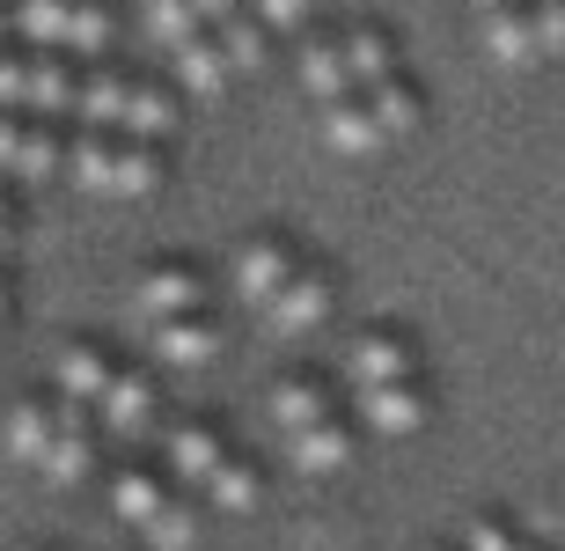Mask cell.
<instances>
[{
    "label": "cell",
    "instance_id": "6da1fadb",
    "mask_svg": "<svg viewBox=\"0 0 565 551\" xmlns=\"http://www.w3.org/2000/svg\"><path fill=\"white\" fill-rule=\"evenodd\" d=\"M74 126H104V133H132V140H177L184 133V88L169 74H140L118 60H88L82 88H74Z\"/></svg>",
    "mask_w": 565,
    "mask_h": 551
},
{
    "label": "cell",
    "instance_id": "7a4b0ae2",
    "mask_svg": "<svg viewBox=\"0 0 565 551\" xmlns=\"http://www.w3.org/2000/svg\"><path fill=\"white\" fill-rule=\"evenodd\" d=\"M88 199H154L169 184V148L162 140H132V133L74 126L66 133V170Z\"/></svg>",
    "mask_w": 565,
    "mask_h": 551
},
{
    "label": "cell",
    "instance_id": "3957f363",
    "mask_svg": "<svg viewBox=\"0 0 565 551\" xmlns=\"http://www.w3.org/2000/svg\"><path fill=\"white\" fill-rule=\"evenodd\" d=\"M22 44H44V52H66V60H110V44L126 30L118 0H8Z\"/></svg>",
    "mask_w": 565,
    "mask_h": 551
},
{
    "label": "cell",
    "instance_id": "277c9868",
    "mask_svg": "<svg viewBox=\"0 0 565 551\" xmlns=\"http://www.w3.org/2000/svg\"><path fill=\"white\" fill-rule=\"evenodd\" d=\"M74 88H82V60L22 44V38L0 44V110H30V118L74 126Z\"/></svg>",
    "mask_w": 565,
    "mask_h": 551
},
{
    "label": "cell",
    "instance_id": "5b68a950",
    "mask_svg": "<svg viewBox=\"0 0 565 551\" xmlns=\"http://www.w3.org/2000/svg\"><path fill=\"white\" fill-rule=\"evenodd\" d=\"M199 309H213L206 265H191V257H154V265H140V279H132V317L140 324L199 317Z\"/></svg>",
    "mask_w": 565,
    "mask_h": 551
},
{
    "label": "cell",
    "instance_id": "8992f818",
    "mask_svg": "<svg viewBox=\"0 0 565 551\" xmlns=\"http://www.w3.org/2000/svg\"><path fill=\"white\" fill-rule=\"evenodd\" d=\"M60 170H66V126L60 118L0 110V177H15V184H52Z\"/></svg>",
    "mask_w": 565,
    "mask_h": 551
},
{
    "label": "cell",
    "instance_id": "52a82bcc",
    "mask_svg": "<svg viewBox=\"0 0 565 551\" xmlns=\"http://www.w3.org/2000/svg\"><path fill=\"white\" fill-rule=\"evenodd\" d=\"M301 265H309V257H301V243H294V235H279V229L243 235V243H235V257H228L235 295H243V301H257V309H265V301H273L294 273H301Z\"/></svg>",
    "mask_w": 565,
    "mask_h": 551
},
{
    "label": "cell",
    "instance_id": "ba28073f",
    "mask_svg": "<svg viewBox=\"0 0 565 551\" xmlns=\"http://www.w3.org/2000/svg\"><path fill=\"white\" fill-rule=\"evenodd\" d=\"M96 426H104L110 442H132L140 448L154 426H162V382L147 375V368H118V382L104 390V404H96Z\"/></svg>",
    "mask_w": 565,
    "mask_h": 551
},
{
    "label": "cell",
    "instance_id": "9c48e42d",
    "mask_svg": "<svg viewBox=\"0 0 565 551\" xmlns=\"http://www.w3.org/2000/svg\"><path fill=\"white\" fill-rule=\"evenodd\" d=\"M331 309H338V279L309 257V265H301V273H294L273 301H265V324H273L279 339H309V331H323V324H331Z\"/></svg>",
    "mask_w": 565,
    "mask_h": 551
},
{
    "label": "cell",
    "instance_id": "30bf717a",
    "mask_svg": "<svg viewBox=\"0 0 565 551\" xmlns=\"http://www.w3.org/2000/svg\"><path fill=\"white\" fill-rule=\"evenodd\" d=\"M360 420L375 426V434H390V442H404V434H426V426H434V390H426V375L367 382V390H360Z\"/></svg>",
    "mask_w": 565,
    "mask_h": 551
},
{
    "label": "cell",
    "instance_id": "8fae6325",
    "mask_svg": "<svg viewBox=\"0 0 565 551\" xmlns=\"http://www.w3.org/2000/svg\"><path fill=\"white\" fill-rule=\"evenodd\" d=\"M345 375H353V390L419 375V346H412L404 324H367V331H353V346H345Z\"/></svg>",
    "mask_w": 565,
    "mask_h": 551
},
{
    "label": "cell",
    "instance_id": "7c38bea8",
    "mask_svg": "<svg viewBox=\"0 0 565 551\" xmlns=\"http://www.w3.org/2000/svg\"><path fill=\"white\" fill-rule=\"evenodd\" d=\"M118 353L110 346H96V339H66L60 346V361H52V390H60L66 404H82V412H96L104 404V390L118 382Z\"/></svg>",
    "mask_w": 565,
    "mask_h": 551
},
{
    "label": "cell",
    "instance_id": "4fadbf2b",
    "mask_svg": "<svg viewBox=\"0 0 565 551\" xmlns=\"http://www.w3.org/2000/svg\"><path fill=\"white\" fill-rule=\"evenodd\" d=\"M96 448H104L96 412L66 404V420H60V434H52V448L38 456V478H44V486H82L88 470H96Z\"/></svg>",
    "mask_w": 565,
    "mask_h": 551
},
{
    "label": "cell",
    "instance_id": "5bb4252c",
    "mask_svg": "<svg viewBox=\"0 0 565 551\" xmlns=\"http://www.w3.org/2000/svg\"><path fill=\"white\" fill-rule=\"evenodd\" d=\"M338 44H345V74H353V88H367V82H390V74H404L397 30H390V22H375V15L338 22Z\"/></svg>",
    "mask_w": 565,
    "mask_h": 551
},
{
    "label": "cell",
    "instance_id": "9a60e30c",
    "mask_svg": "<svg viewBox=\"0 0 565 551\" xmlns=\"http://www.w3.org/2000/svg\"><path fill=\"white\" fill-rule=\"evenodd\" d=\"M316 126H323V140H331L338 155H382L390 148V133H382L367 88H345V96H331V104H316Z\"/></svg>",
    "mask_w": 565,
    "mask_h": 551
},
{
    "label": "cell",
    "instance_id": "2e32d148",
    "mask_svg": "<svg viewBox=\"0 0 565 551\" xmlns=\"http://www.w3.org/2000/svg\"><path fill=\"white\" fill-rule=\"evenodd\" d=\"M147 353H154L162 368H213V361H221V324H213V309L147 324Z\"/></svg>",
    "mask_w": 565,
    "mask_h": 551
},
{
    "label": "cell",
    "instance_id": "e0dca14e",
    "mask_svg": "<svg viewBox=\"0 0 565 551\" xmlns=\"http://www.w3.org/2000/svg\"><path fill=\"white\" fill-rule=\"evenodd\" d=\"M221 456H228V434L213 420H169L162 426V464L177 470V478H191V486H206Z\"/></svg>",
    "mask_w": 565,
    "mask_h": 551
},
{
    "label": "cell",
    "instance_id": "ac0fdd59",
    "mask_svg": "<svg viewBox=\"0 0 565 551\" xmlns=\"http://www.w3.org/2000/svg\"><path fill=\"white\" fill-rule=\"evenodd\" d=\"M353 448H360V434H353V420H345V412H331V420H316V426H301V434H287L294 470H309V478H338V470L353 464Z\"/></svg>",
    "mask_w": 565,
    "mask_h": 551
},
{
    "label": "cell",
    "instance_id": "d6986e66",
    "mask_svg": "<svg viewBox=\"0 0 565 551\" xmlns=\"http://www.w3.org/2000/svg\"><path fill=\"white\" fill-rule=\"evenodd\" d=\"M60 420H66V398H60V390H22V398L8 404V448L38 470V456L52 448V434H60Z\"/></svg>",
    "mask_w": 565,
    "mask_h": 551
},
{
    "label": "cell",
    "instance_id": "ffe728a7",
    "mask_svg": "<svg viewBox=\"0 0 565 551\" xmlns=\"http://www.w3.org/2000/svg\"><path fill=\"white\" fill-rule=\"evenodd\" d=\"M294 74H301V88H309L316 104H331V96H345L353 88V74H345V44H338V30H301V44H294Z\"/></svg>",
    "mask_w": 565,
    "mask_h": 551
},
{
    "label": "cell",
    "instance_id": "44dd1931",
    "mask_svg": "<svg viewBox=\"0 0 565 551\" xmlns=\"http://www.w3.org/2000/svg\"><path fill=\"white\" fill-rule=\"evenodd\" d=\"M169 82L184 88V96H221V88L235 82V66H228V52H221V38H213V30H199V38L169 44Z\"/></svg>",
    "mask_w": 565,
    "mask_h": 551
},
{
    "label": "cell",
    "instance_id": "7402d4cb",
    "mask_svg": "<svg viewBox=\"0 0 565 551\" xmlns=\"http://www.w3.org/2000/svg\"><path fill=\"white\" fill-rule=\"evenodd\" d=\"M484 52L500 66H529V60H544V38H536V8L529 0H507V8H484Z\"/></svg>",
    "mask_w": 565,
    "mask_h": 551
},
{
    "label": "cell",
    "instance_id": "603a6c76",
    "mask_svg": "<svg viewBox=\"0 0 565 551\" xmlns=\"http://www.w3.org/2000/svg\"><path fill=\"white\" fill-rule=\"evenodd\" d=\"M331 412H338V398H331L323 375H279L273 382V426L279 434H301V426L331 420Z\"/></svg>",
    "mask_w": 565,
    "mask_h": 551
},
{
    "label": "cell",
    "instance_id": "cb8c5ba5",
    "mask_svg": "<svg viewBox=\"0 0 565 551\" xmlns=\"http://www.w3.org/2000/svg\"><path fill=\"white\" fill-rule=\"evenodd\" d=\"M162 500H169L162 470H147V464H118V470H110V515H118V522L147 530V522L162 515Z\"/></svg>",
    "mask_w": 565,
    "mask_h": 551
},
{
    "label": "cell",
    "instance_id": "d4e9b609",
    "mask_svg": "<svg viewBox=\"0 0 565 551\" xmlns=\"http://www.w3.org/2000/svg\"><path fill=\"white\" fill-rule=\"evenodd\" d=\"M206 500H213V508H228V515L265 508V464L243 456V448H228V456L213 464V478H206Z\"/></svg>",
    "mask_w": 565,
    "mask_h": 551
},
{
    "label": "cell",
    "instance_id": "484cf974",
    "mask_svg": "<svg viewBox=\"0 0 565 551\" xmlns=\"http://www.w3.org/2000/svg\"><path fill=\"white\" fill-rule=\"evenodd\" d=\"M367 104H375L382 133H390V148H397V140H412V133L426 126V88L412 82V74H390V82H367Z\"/></svg>",
    "mask_w": 565,
    "mask_h": 551
},
{
    "label": "cell",
    "instance_id": "4316f807",
    "mask_svg": "<svg viewBox=\"0 0 565 551\" xmlns=\"http://www.w3.org/2000/svg\"><path fill=\"white\" fill-rule=\"evenodd\" d=\"M213 38H221V52H228V66L235 74H265V66H273V30H265V15H257V8H243V15H228L221 22V30H213Z\"/></svg>",
    "mask_w": 565,
    "mask_h": 551
},
{
    "label": "cell",
    "instance_id": "83f0119b",
    "mask_svg": "<svg viewBox=\"0 0 565 551\" xmlns=\"http://www.w3.org/2000/svg\"><path fill=\"white\" fill-rule=\"evenodd\" d=\"M140 537H147V551H191V544H199V508L169 492V500H162V515H154V522H147Z\"/></svg>",
    "mask_w": 565,
    "mask_h": 551
},
{
    "label": "cell",
    "instance_id": "f1b7e54d",
    "mask_svg": "<svg viewBox=\"0 0 565 551\" xmlns=\"http://www.w3.org/2000/svg\"><path fill=\"white\" fill-rule=\"evenodd\" d=\"M140 15H147V30L162 38V52H169V44H184V38H199V30H206L191 0H140Z\"/></svg>",
    "mask_w": 565,
    "mask_h": 551
},
{
    "label": "cell",
    "instance_id": "f546056e",
    "mask_svg": "<svg viewBox=\"0 0 565 551\" xmlns=\"http://www.w3.org/2000/svg\"><path fill=\"white\" fill-rule=\"evenodd\" d=\"M250 8L265 15L273 38H301V30H316V15H323L331 0H250Z\"/></svg>",
    "mask_w": 565,
    "mask_h": 551
},
{
    "label": "cell",
    "instance_id": "4dcf8cb0",
    "mask_svg": "<svg viewBox=\"0 0 565 551\" xmlns=\"http://www.w3.org/2000/svg\"><path fill=\"white\" fill-rule=\"evenodd\" d=\"M462 551H536L514 522H500V515H478L470 530H462Z\"/></svg>",
    "mask_w": 565,
    "mask_h": 551
},
{
    "label": "cell",
    "instance_id": "1f68e13d",
    "mask_svg": "<svg viewBox=\"0 0 565 551\" xmlns=\"http://www.w3.org/2000/svg\"><path fill=\"white\" fill-rule=\"evenodd\" d=\"M15 243H22V206H15V191L0 184V257L15 251Z\"/></svg>",
    "mask_w": 565,
    "mask_h": 551
},
{
    "label": "cell",
    "instance_id": "d6a6232c",
    "mask_svg": "<svg viewBox=\"0 0 565 551\" xmlns=\"http://www.w3.org/2000/svg\"><path fill=\"white\" fill-rule=\"evenodd\" d=\"M191 8H199V22H206V30H221V22H228V15H243L250 0H191Z\"/></svg>",
    "mask_w": 565,
    "mask_h": 551
},
{
    "label": "cell",
    "instance_id": "836d02e7",
    "mask_svg": "<svg viewBox=\"0 0 565 551\" xmlns=\"http://www.w3.org/2000/svg\"><path fill=\"white\" fill-rule=\"evenodd\" d=\"M8 317H15V279L0 273V324H8Z\"/></svg>",
    "mask_w": 565,
    "mask_h": 551
},
{
    "label": "cell",
    "instance_id": "e575fe53",
    "mask_svg": "<svg viewBox=\"0 0 565 551\" xmlns=\"http://www.w3.org/2000/svg\"><path fill=\"white\" fill-rule=\"evenodd\" d=\"M0 44H15V15H8V0H0Z\"/></svg>",
    "mask_w": 565,
    "mask_h": 551
},
{
    "label": "cell",
    "instance_id": "d590c367",
    "mask_svg": "<svg viewBox=\"0 0 565 551\" xmlns=\"http://www.w3.org/2000/svg\"><path fill=\"white\" fill-rule=\"evenodd\" d=\"M470 8H478V15H484V8H507V0H470Z\"/></svg>",
    "mask_w": 565,
    "mask_h": 551
}]
</instances>
